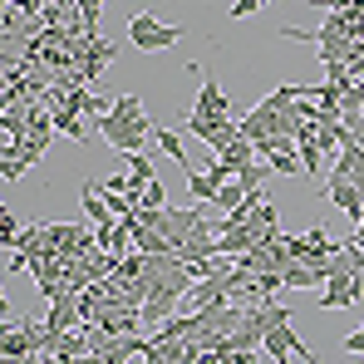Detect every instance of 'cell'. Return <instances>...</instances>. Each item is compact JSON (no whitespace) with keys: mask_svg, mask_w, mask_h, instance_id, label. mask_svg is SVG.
I'll use <instances>...</instances> for the list:
<instances>
[{"mask_svg":"<svg viewBox=\"0 0 364 364\" xmlns=\"http://www.w3.org/2000/svg\"><path fill=\"white\" fill-rule=\"evenodd\" d=\"M276 217H281V212H276V202H261V212H256V222H261V227H276Z\"/></svg>","mask_w":364,"mask_h":364,"instance_id":"cell-17","label":"cell"},{"mask_svg":"<svg viewBox=\"0 0 364 364\" xmlns=\"http://www.w3.org/2000/svg\"><path fill=\"white\" fill-rule=\"evenodd\" d=\"M50 114H55V133H69L74 143H84V138H89L84 114H74V109H50Z\"/></svg>","mask_w":364,"mask_h":364,"instance_id":"cell-8","label":"cell"},{"mask_svg":"<svg viewBox=\"0 0 364 364\" xmlns=\"http://www.w3.org/2000/svg\"><path fill=\"white\" fill-rule=\"evenodd\" d=\"M266 0H232V20H246V15H256Z\"/></svg>","mask_w":364,"mask_h":364,"instance_id":"cell-15","label":"cell"},{"mask_svg":"<svg viewBox=\"0 0 364 364\" xmlns=\"http://www.w3.org/2000/svg\"><path fill=\"white\" fill-rule=\"evenodd\" d=\"M187 187H192V197H197V202H217V187H222V182L212 178V173H197V168H187Z\"/></svg>","mask_w":364,"mask_h":364,"instance_id":"cell-10","label":"cell"},{"mask_svg":"<svg viewBox=\"0 0 364 364\" xmlns=\"http://www.w3.org/2000/svg\"><path fill=\"white\" fill-rule=\"evenodd\" d=\"M128 40H133L138 50L158 55V50H173V45H178L182 30H178V25H163L158 15H148V10H143V15H133V20H128Z\"/></svg>","mask_w":364,"mask_h":364,"instance_id":"cell-2","label":"cell"},{"mask_svg":"<svg viewBox=\"0 0 364 364\" xmlns=\"http://www.w3.org/2000/svg\"><path fill=\"white\" fill-rule=\"evenodd\" d=\"M325 192H330V202H335V207H345V212H350V222H360L364 192L355 187V182H335V178H330V187H325Z\"/></svg>","mask_w":364,"mask_h":364,"instance_id":"cell-6","label":"cell"},{"mask_svg":"<svg viewBox=\"0 0 364 364\" xmlns=\"http://www.w3.org/2000/svg\"><path fill=\"white\" fill-rule=\"evenodd\" d=\"M232 364H256V350H242V355H232Z\"/></svg>","mask_w":364,"mask_h":364,"instance_id":"cell-19","label":"cell"},{"mask_svg":"<svg viewBox=\"0 0 364 364\" xmlns=\"http://www.w3.org/2000/svg\"><path fill=\"white\" fill-rule=\"evenodd\" d=\"M207 256H222V251H217V237H187V242L178 246V261H182V266L207 261Z\"/></svg>","mask_w":364,"mask_h":364,"instance_id":"cell-7","label":"cell"},{"mask_svg":"<svg viewBox=\"0 0 364 364\" xmlns=\"http://www.w3.org/2000/svg\"><path fill=\"white\" fill-rule=\"evenodd\" d=\"M128 173L148 187V182H153V163H148V153H128Z\"/></svg>","mask_w":364,"mask_h":364,"instance_id":"cell-14","label":"cell"},{"mask_svg":"<svg viewBox=\"0 0 364 364\" xmlns=\"http://www.w3.org/2000/svg\"><path fill=\"white\" fill-rule=\"evenodd\" d=\"M153 138H158V143H163V153H168V158H178V168H182V173H187V153H182L178 133H168V128H158V133H153Z\"/></svg>","mask_w":364,"mask_h":364,"instance_id":"cell-13","label":"cell"},{"mask_svg":"<svg viewBox=\"0 0 364 364\" xmlns=\"http://www.w3.org/2000/svg\"><path fill=\"white\" fill-rule=\"evenodd\" d=\"M320 291H325V296H320V305H325V310H340V305H355V301H360L355 276H330Z\"/></svg>","mask_w":364,"mask_h":364,"instance_id":"cell-5","label":"cell"},{"mask_svg":"<svg viewBox=\"0 0 364 364\" xmlns=\"http://www.w3.org/2000/svg\"><path fill=\"white\" fill-rule=\"evenodd\" d=\"M187 133H197L212 153H227V148L242 138V123L237 119H197V114H187Z\"/></svg>","mask_w":364,"mask_h":364,"instance_id":"cell-3","label":"cell"},{"mask_svg":"<svg viewBox=\"0 0 364 364\" xmlns=\"http://www.w3.org/2000/svg\"><path fill=\"white\" fill-rule=\"evenodd\" d=\"M109 114H114V119H148L138 94H123V99H114V109H109Z\"/></svg>","mask_w":364,"mask_h":364,"instance_id":"cell-12","label":"cell"},{"mask_svg":"<svg viewBox=\"0 0 364 364\" xmlns=\"http://www.w3.org/2000/svg\"><path fill=\"white\" fill-rule=\"evenodd\" d=\"M266 178H271V163H246L242 173H237V182H242L246 192H261V187H266Z\"/></svg>","mask_w":364,"mask_h":364,"instance_id":"cell-11","label":"cell"},{"mask_svg":"<svg viewBox=\"0 0 364 364\" xmlns=\"http://www.w3.org/2000/svg\"><path fill=\"white\" fill-rule=\"evenodd\" d=\"M94 128H99V133H104V143H109V148H119V153H143V143L158 133L148 119H114V114H99Z\"/></svg>","mask_w":364,"mask_h":364,"instance_id":"cell-1","label":"cell"},{"mask_svg":"<svg viewBox=\"0 0 364 364\" xmlns=\"http://www.w3.org/2000/svg\"><path fill=\"white\" fill-rule=\"evenodd\" d=\"M192 114H197V119H232V104H227V94H222V84H217V79H202Z\"/></svg>","mask_w":364,"mask_h":364,"instance_id":"cell-4","label":"cell"},{"mask_svg":"<svg viewBox=\"0 0 364 364\" xmlns=\"http://www.w3.org/2000/svg\"><path fill=\"white\" fill-rule=\"evenodd\" d=\"M143 207H168V197H163V187H158V182H148V187H143Z\"/></svg>","mask_w":364,"mask_h":364,"instance_id":"cell-16","label":"cell"},{"mask_svg":"<svg viewBox=\"0 0 364 364\" xmlns=\"http://www.w3.org/2000/svg\"><path fill=\"white\" fill-rule=\"evenodd\" d=\"M242 202H246V187H242V182H222V187H217V202H212V207H217L222 217H232V212H237Z\"/></svg>","mask_w":364,"mask_h":364,"instance_id":"cell-9","label":"cell"},{"mask_svg":"<svg viewBox=\"0 0 364 364\" xmlns=\"http://www.w3.org/2000/svg\"><path fill=\"white\" fill-rule=\"evenodd\" d=\"M345 350H355V355H364V330H355V335L345 340Z\"/></svg>","mask_w":364,"mask_h":364,"instance_id":"cell-18","label":"cell"}]
</instances>
